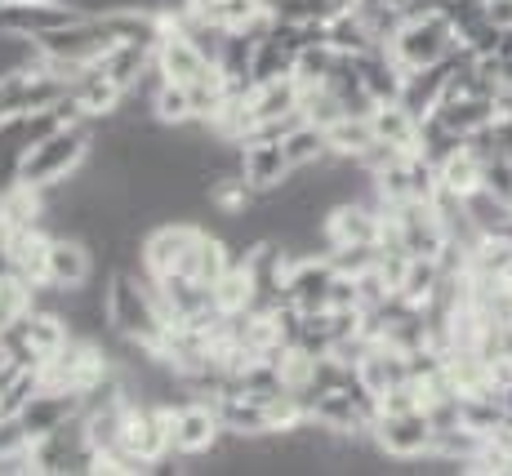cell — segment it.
Instances as JSON below:
<instances>
[{"instance_id": "3957f363", "label": "cell", "mask_w": 512, "mask_h": 476, "mask_svg": "<svg viewBox=\"0 0 512 476\" xmlns=\"http://www.w3.org/2000/svg\"><path fill=\"white\" fill-rule=\"evenodd\" d=\"M36 45H41V54L49 63H72V67H94L98 58L107 54L112 45H121L112 36V27H107V18H76V23L67 27H54V32H41L36 36Z\"/></svg>"}, {"instance_id": "5b68a950", "label": "cell", "mask_w": 512, "mask_h": 476, "mask_svg": "<svg viewBox=\"0 0 512 476\" xmlns=\"http://www.w3.org/2000/svg\"><path fill=\"white\" fill-rule=\"evenodd\" d=\"M432 428L428 410H406V414H379V423H374V441H379V450L388 454L392 463H415L423 454L432 450Z\"/></svg>"}, {"instance_id": "cb8c5ba5", "label": "cell", "mask_w": 512, "mask_h": 476, "mask_svg": "<svg viewBox=\"0 0 512 476\" xmlns=\"http://www.w3.org/2000/svg\"><path fill=\"white\" fill-rule=\"evenodd\" d=\"M326 259L334 263V272L361 276V272H370V267L379 263V245H334Z\"/></svg>"}, {"instance_id": "7c38bea8", "label": "cell", "mask_w": 512, "mask_h": 476, "mask_svg": "<svg viewBox=\"0 0 512 476\" xmlns=\"http://www.w3.org/2000/svg\"><path fill=\"white\" fill-rule=\"evenodd\" d=\"M241 174L254 192L268 196V192H277V187H285V178L294 174V165H290V156H285L281 143H245L241 147Z\"/></svg>"}, {"instance_id": "7402d4cb", "label": "cell", "mask_w": 512, "mask_h": 476, "mask_svg": "<svg viewBox=\"0 0 512 476\" xmlns=\"http://www.w3.org/2000/svg\"><path fill=\"white\" fill-rule=\"evenodd\" d=\"M299 112H303V121L321 125V130H330V125H339L343 116H348V112H343V98L334 94L330 85H308V89H303Z\"/></svg>"}, {"instance_id": "9c48e42d", "label": "cell", "mask_w": 512, "mask_h": 476, "mask_svg": "<svg viewBox=\"0 0 512 476\" xmlns=\"http://www.w3.org/2000/svg\"><path fill=\"white\" fill-rule=\"evenodd\" d=\"M152 63L165 72V81H179V85L201 81L205 67H214L210 58H205L201 49L187 41V36H183L174 23H165V27H161V41H156V49H152Z\"/></svg>"}, {"instance_id": "52a82bcc", "label": "cell", "mask_w": 512, "mask_h": 476, "mask_svg": "<svg viewBox=\"0 0 512 476\" xmlns=\"http://www.w3.org/2000/svg\"><path fill=\"white\" fill-rule=\"evenodd\" d=\"M334 263L326 254H308V259H294L290 281H285V303L294 312L312 316V312H330V285H334Z\"/></svg>"}, {"instance_id": "d6986e66", "label": "cell", "mask_w": 512, "mask_h": 476, "mask_svg": "<svg viewBox=\"0 0 512 476\" xmlns=\"http://www.w3.org/2000/svg\"><path fill=\"white\" fill-rule=\"evenodd\" d=\"M285 156H290V165L294 170H312V165H321V161H330V134L321 130V125H312V121H303L299 130H290L285 134Z\"/></svg>"}, {"instance_id": "ac0fdd59", "label": "cell", "mask_w": 512, "mask_h": 476, "mask_svg": "<svg viewBox=\"0 0 512 476\" xmlns=\"http://www.w3.org/2000/svg\"><path fill=\"white\" fill-rule=\"evenodd\" d=\"M326 45L339 49L343 58H361V54H370V49H379V41H374V32H370V23L357 14V9L339 14V18H334V23L326 27Z\"/></svg>"}, {"instance_id": "e0dca14e", "label": "cell", "mask_w": 512, "mask_h": 476, "mask_svg": "<svg viewBox=\"0 0 512 476\" xmlns=\"http://www.w3.org/2000/svg\"><path fill=\"white\" fill-rule=\"evenodd\" d=\"M370 125H374V138H379V143H392L406 156H419V125L423 121L410 116L401 103H379L370 116Z\"/></svg>"}, {"instance_id": "8992f818", "label": "cell", "mask_w": 512, "mask_h": 476, "mask_svg": "<svg viewBox=\"0 0 512 476\" xmlns=\"http://www.w3.org/2000/svg\"><path fill=\"white\" fill-rule=\"evenodd\" d=\"M397 218V232H401V245H406L415 259H437L446 250V223H441V210L437 201H401V205H383Z\"/></svg>"}, {"instance_id": "484cf974", "label": "cell", "mask_w": 512, "mask_h": 476, "mask_svg": "<svg viewBox=\"0 0 512 476\" xmlns=\"http://www.w3.org/2000/svg\"><path fill=\"white\" fill-rule=\"evenodd\" d=\"M361 0H334V9H339V14H348V9H357Z\"/></svg>"}, {"instance_id": "277c9868", "label": "cell", "mask_w": 512, "mask_h": 476, "mask_svg": "<svg viewBox=\"0 0 512 476\" xmlns=\"http://www.w3.org/2000/svg\"><path fill=\"white\" fill-rule=\"evenodd\" d=\"M223 441V419L219 405L187 396L183 405H174V459H205L214 445Z\"/></svg>"}, {"instance_id": "603a6c76", "label": "cell", "mask_w": 512, "mask_h": 476, "mask_svg": "<svg viewBox=\"0 0 512 476\" xmlns=\"http://www.w3.org/2000/svg\"><path fill=\"white\" fill-rule=\"evenodd\" d=\"M156 121L161 125H192L196 107H192V89L179 81H165L156 89Z\"/></svg>"}, {"instance_id": "ffe728a7", "label": "cell", "mask_w": 512, "mask_h": 476, "mask_svg": "<svg viewBox=\"0 0 512 476\" xmlns=\"http://www.w3.org/2000/svg\"><path fill=\"white\" fill-rule=\"evenodd\" d=\"M254 299V285H250V272H245V263L236 259L228 272L214 281V307H219L223 316H236V312H245Z\"/></svg>"}, {"instance_id": "8fae6325", "label": "cell", "mask_w": 512, "mask_h": 476, "mask_svg": "<svg viewBox=\"0 0 512 476\" xmlns=\"http://www.w3.org/2000/svg\"><path fill=\"white\" fill-rule=\"evenodd\" d=\"M383 232V210H374L370 201H343L326 214V236L334 245H379Z\"/></svg>"}, {"instance_id": "4fadbf2b", "label": "cell", "mask_w": 512, "mask_h": 476, "mask_svg": "<svg viewBox=\"0 0 512 476\" xmlns=\"http://www.w3.org/2000/svg\"><path fill=\"white\" fill-rule=\"evenodd\" d=\"M446 85H450V58L446 63H432V67H415V72H406V81H401V94L397 103L406 107L410 116H432L441 107V98H446Z\"/></svg>"}, {"instance_id": "6da1fadb", "label": "cell", "mask_w": 512, "mask_h": 476, "mask_svg": "<svg viewBox=\"0 0 512 476\" xmlns=\"http://www.w3.org/2000/svg\"><path fill=\"white\" fill-rule=\"evenodd\" d=\"M383 49H388V58L401 72H415V67L446 63L459 49V32H455V23L441 14V5H432V9H423V14H410L406 23H401V32Z\"/></svg>"}, {"instance_id": "9a60e30c", "label": "cell", "mask_w": 512, "mask_h": 476, "mask_svg": "<svg viewBox=\"0 0 512 476\" xmlns=\"http://www.w3.org/2000/svg\"><path fill=\"white\" fill-rule=\"evenodd\" d=\"M299 98H303V89L294 76H281V81H259L250 89V121L259 125V121H281V116H290V112H299ZM250 125V130H254Z\"/></svg>"}, {"instance_id": "44dd1931", "label": "cell", "mask_w": 512, "mask_h": 476, "mask_svg": "<svg viewBox=\"0 0 512 476\" xmlns=\"http://www.w3.org/2000/svg\"><path fill=\"white\" fill-rule=\"evenodd\" d=\"M326 134H330V152H334V156H348V161H357V156L374 143L370 116H343V121L330 125Z\"/></svg>"}, {"instance_id": "30bf717a", "label": "cell", "mask_w": 512, "mask_h": 476, "mask_svg": "<svg viewBox=\"0 0 512 476\" xmlns=\"http://www.w3.org/2000/svg\"><path fill=\"white\" fill-rule=\"evenodd\" d=\"M98 276V254L81 236H54L49 245V285L58 290H81L85 281Z\"/></svg>"}, {"instance_id": "2e32d148", "label": "cell", "mask_w": 512, "mask_h": 476, "mask_svg": "<svg viewBox=\"0 0 512 476\" xmlns=\"http://www.w3.org/2000/svg\"><path fill=\"white\" fill-rule=\"evenodd\" d=\"M98 72L107 76V81H112L116 89H134L139 85V76L147 72V67H152V45H134V41H121V45H112L107 49L103 58H98Z\"/></svg>"}, {"instance_id": "7a4b0ae2", "label": "cell", "mask_w": 512, "mask_h": 476, "mask_svg": "<svg viewBox=\"0 0 512 476\" xmlns=\"http://www.w3.org/2000/svg\"><path fill=\"white\" fill-rule=\"evenodd\" d=\"M94 147V121H72V125H58L49 138L27 152L23 170H18V183L27 187H49L58 183V178H67L76 170V165L90 156Z\"/></svg>"}, {"instance_id": "d4e9b609", "label": "cell", "mask_w": 512, "mask_h": 476, "mask_svg": "<svg viewBox=\"0 0 512 476\" xmlns=\"http://www.w3.org/2000/svg\"><path fill=\"white\" fill-rule=\"evenodd\" d=\"M486 14H490V23L495 27H512V0H486Z\"/></svg>"}, {"instance_id": "ba28073f", "label": "cell", "mask_w": 512, "mask_h": 476, "mask_svg": "<svg viewBox=\"0 0 512 476\" xmlns=\"http://www.w3.org/2000/svg\"><path fill=\"white\" fill-rule=\"evenodd\" d=\"M76 18H85V14L76 5H67V0H9V5H0V27L18 36H32V41L41 32L76 23Z\"/></svg>"}, {"instance_id": "5bb4252c", "label": "cell", "mask_w": 512, "mask_h": 476, "mask_svg": "<svg viewBox=\"0 0 512 476\" xmlns=\"http://www.w3.org/2000/svg\"><path fill=\"white\" fill-rule=\"evenodd\" d=\"M437 178H441V192H446V196L468 201L472 192H481V187H486V156H481L477 147L464 138V143H459L455 152L437 165Z\"/></svg>"}]
</instances>
